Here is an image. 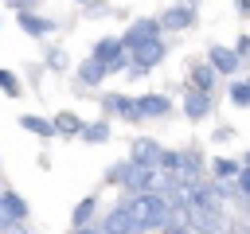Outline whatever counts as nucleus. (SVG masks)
<instances>
[{
    "label": "nucleus",
    "instance_id": "19",
    "mask_svg": "<svg viewBox=\"0 0 250 234\" xmlns=\"http://www.w3.org/2000/svg\"><path fill=\"white\" fill-rule=\"evenodd\" d=\"M0 94L4 98H23V78L8 66H0Z\"/></svg>",
    "mask_w": 250,
    "mask_h": 234
},
{
    "label": "nucleus",
    "instance_id": "11",
    "mask_svg": "<svg viewBox=\"0 0 250 234\" xmlns=\"http://www.w3.org/2000/svg\"><path fill=\"white\" fill-rule=\"evenodd\" d=\"M184 113H188V121H203V117L211 113V94L199 90V86L184 90Z\"/></svg>",
    "mask_w": 250,
    "mask_h": 234
},
{
    "label": "nucleus",
    "instance_id": "21",
    "mask_svg": "<svg viewBox=\"0 0 250 234\" xmlns=\"http://www.w3.org/2000/svg\"><path fill=\"white\" fill-rule=\"evenodd\" d=\"M191 86L211 90V86H215V66H211V62H207V66H191Z\"/></svg>",
    "mask_w": 250,
    "mask_h": 234
},
{
    "label": "nucleus",
    "instance_id": "4",
    "mask_svg": "<svg viewBox=\"0 0 250 234\" xmlns=\"http://www.w3.org/2000/svg\"><path fill=\"white\" fill-rule=\"evenodd\" d=\"M90 55H98V58L105 62V74H117V70H125V62H129V47L121 43V35H102Z\"/></svg>",
    "mask_w": 250,
    "mask_h": 234
},
{
    "label": "nucleus",
    "instance_id": "1",
    "mask_svg": "<svg viewBox=\"0 0 250 234\" xmlns=\"http://www.w3.org/2000/svg\"><path fill=\"white\" fill-rule=\"evenodd\" d=\"M121 203L129 207L137 230H164V218L172 214V207H168V199L160 191H129Z\"/></svg>",
    "mask_w": 250,
    "mask_h": 234
},
{
    "label": "nucleus",
    "instance_id": "29",
    "mask_svg": "<svg viewBox=\"0 0 250 234\" xmlns=\"http://www.w3.org/2000/svg\"><path fill=\"white\" fill-rule=\"evenodd\" d=\"M184 4H195V0H184Z\"/></svg>",
    "mask_w": 250,
    "mask_h": 234
},
{
    "label": "nucleus",
    "instance_id": "3",
    "mask_svg": "<svg viewBox=\"0 0 250 234\" xmlns=\"http://www.w3.org/2000/svg\"><path fill=\"white\" fill-rule=\"evenodd\" d=\"M27 214H31L27 199L16 195L12 187H0V230L4 234H23L27 230Z\"/></svg>",
    "mask_w": 250,
    "mask_h": 234
},
{
    "label": "nucleus",
    "instance_id": "12",
    "mask_svg": "<svg viewBox=\"0 0 250 234\" xmlns=\"http://www.w3.org/2000/svg\"><path fill=\"white\" fill-rule=\"evenodd\" d=\"M152 35H160V20L141 16V20L129 23V31L121 35V43H125V47H137V43H145V39H152Z\"/></svg>",
    "mask_w": 250,
    "mask_h": 234
},
{
    "label": "nucleus",
    "instance_id": "10",
    "mask_svg": "<svg viewBox=\"0 0 250 234\" xmlns=\"http://www.w3.org/2000/svg\"><path fill=\"white\" fill-rule=\"evenodd\" d=\"M160 144L152 140V136H137L133 144H129V160H137V164H145V168H160Z\"/></svg>",
    "mask_w": 250,
    "mask_h": 234
},
{
    "label": "nucleus",
    "instance_id": "25",
    "mask_svg": "<svg viewBox=\"0 0 250 234\" xmlns=\"http://www.w3.org/2000/svg\"><path fill=\"white\" fill-rule=\"evenodd\" d=\"M12 12H23V8H39V0H4Z\"/></svg>",
    "mask_w": 250,
    "mask_h": 234
},
{
    "label": "nucleus",
    "instance_id": "22",
    "mask_svg": "<svg viewBox=\"0 0 250 234\" xmlns=\"http://www.w3.org/2000/svg\"><path fill=\"white\" fill-rule=\"evenodd\" d=\"M230 101L234 105H250V82H234L230 86Z\"/></svg>",
    "mask_w": 250,
    "mask_h": 234
},
{
    "label": "nucleus",
    "instance_id": "5",
    "mask_svg": "<svg viewBox=\"0 0 250 234\" xmlns=\"http://www.w3.org/2000/svg\"><path fill=\"white\" fill-rule=\"evenodd\" d=\"M86 230H98V234H133L137 230V222H133V214H129V207L125 203H117L105 218H98V222H90Z\"/></svg>",
    "mask_w": 250,
    "mask_h": 234
},
{
    "label": "nucleus",
    "instance_id": "9",
    "mask_svg": "<svg viewBox=\"0 0 250 234\" xmlns=\"http://www.w3.org/2000/svg\"><path fill=\"white\" fill-rule=\"evenodd\" d=\"M109 74H105V62L98 58V55H86V58H78V86H86V90H94V86H102Z\"/></svg>",
    "mask_w": 250,
    "mask_h": 234
},
{
    "label": "nucleus",
    "instance_id": "18",
    "mask_svg": "<svg viewBox=\"0 0 250 234\" xmlns=\"http://www.w3.org/2000/svg\"><path fill=\"white\" fill-rule=\"evenodd\" d=\"M109 121H86L82 125V133H78V140H86V144H105L109 140Z\"/></svg>",
    "mask_w": 250,
    "mask_h": 234
},
{
    "label": "nucleus",
    "instance_id": "17",
    "mask_svg": "<svg viewBox=\"0 0 250 234\" xmlns=\"http://www.w3.org/2000/svg\"><path fill=\"white\" fill-rule=\"evenodd\" d=\"M20 129L31 133V136H43V140L55 136V125H51L47 117H39V113H23V117H20Z\"/></svg>",
    "mask_w": 250,
    "mask_h": 234
},
{
    "label": "nucleus",
    "instance_id": "2",
    "mask_svg": "<svg viewBox=\"0 0 250 234\" xmlns=\"http://www.w3.org/2000/svg\"><path fill=\"white\" fill-rule=\"evenodd\" d=\"M164 55H168V47H164V39H160V35H152V39H145V43L129 47V62H125L129 78H145L152 66H160V62H164Z\"/></svg>",
    "mask_w": 250,
    "mask_h": 234
},
{
    "label": "nucleus",
    "instance_id": "14",
    "mask_svg": "<svg viewBox=\"0 0 250 234\" xmlns=\"http://www.w3.org/2000/svg\"><path fill=\"white\" fill-rule=\"evenodd\" d=\"M94 214H98V195L78 199V203H74V211H70V230H86V226L94 222Z\"/></svg>",
    "mask_w": 250,
    "mask_h": 234
},
{
    "label": "nucleus",
    "instance_id": "24",
    "mask_svg": "<svg viewBox=\"0 0 250 234\" xmlns=\"http://www.w3.org/2000/svg\"><path fill=\"white\" fill-rule=\"evenodd\" d=\"M234 176H238V191H242V195H250V164H246L242 172H234Z\"/></svg>",
    "mask_w": 250,
    "mask_h": 234
},
{
    "label": "nucleus",
    "instance_id": "15",
    "mask_svg": "<svg viewBox=\"0 0 250 234\" xmlns=\"http://www.w3.org/2000/svg\"><path fill=\"white\" fill-rule=\"evenodd\" d=\"M137 105H141V117H145V121H152V117H168V109H172V101H168L164 94H141Z\"/></svg>",
    "mask_w": 250,
    "mask_h": 234
},
{
    "label": "nucleus",
    "instance_id": "23",
    "mask_svg": "<svg viewBox=\"0 0 250 234\" xmlns=\"http://www.w3.org/2000/svg\"><path fill=\"white\" fill-rule=\"evenodd\" d=\"M234 172H238V168H234L230 160H215V176H223V179H227V176H234Z\"/></svg>",
    "mask_w": 250,
    "mask_h": 234
},
{
    "label": "nucleus",
    "instance_id": "6",
    "mask_svg": "<svg viewBox=\"0 0 250 234\" xmlns=\"http://www.w3.org/2000/svg\"><path fill=\"white\" fill-rule=\"evenodd\" d=\"M16 27L23 31V35H31V39H47L59 23L51 20V16H43V12H35V8H23V12H16Z\"/></svg>",
    "mask_w": 250,
    "mask_h": 234
},
{
    "label": "nucleus",
    "instance_id": "16",
    "mask_svg": "<svg viewBox=\"0 0 250 234\" xmlns=\"http://www.w3.org/2000/svg\"><path fill=\"white\" fill-rule=\"evenodd\" d=\"M51 125H55V136H78L86 121H82L74 109H59V113L51 117Z\"/></svg>",
    "mask_w": 250,
    "mask_h": 234
},
{
    "label": "nucleus",
    "instance_id": "8",
    "mask_svg": "<svg viewBox=\"0 0 250 234\" xmlns=\"http://www.w3.org/2000/svg\"><path fill=\"white\" fill-rule=\"evenodd\" d=\"M188 27H195V8L191 4H176L160 16V31H188Z\"/></svg>",
    "mask_w": 250,
    "mask_h": 234
},
{
    "label": "nucleus",
    "instance_id": "28",
    "mask_svg": "<svg viewBox=\"0 0 250 234\" xmlns=\"http://www.w3.org/2000/svg\"><path fill=\"white\" fill-rule=\"evenodd\" d=\"M246 164H250V152H246Z\"/></svg>",
    "mask_w": 250,
    "mask_h": 234
},
{
    "label": "nucleus",
    "instance_id": "26",
    "mask_svg": "<svg viewBox=\"0 0 250 234\" xmlns=\"http://www.w3.org/2000/svg\"><path fill=\"white\" fill-rule=\"evenodd\" d=\"M234 8L238 12H250V0H234Z\"/></svg>",
    "mask_w": 250,
    "mask_h": 234
},
{
    "label": "nucleus",
    "instance_id": "20",
    "mask_svg": "<svg viewBox=\"0 0 250 234\" xmlns=\"http://www.w3.org/2000/svg\"><path fill=\"white\" fill-rule=\"evenodd\" d=\"M43 66L55 70V74H62V70H70V55H66L62 47H51V51L43 55Z\"/></svg>",
    "mask_w": 250,
    "mask_h": 234
},
{
    "label": "nucleus",
    "instance_id": "27",
    "mask_svg": "<svg viewBox=\"0 0 250 234\" xmlns=\"http://www.w3.org/2000/svg\"><path fill=\"white\" fill-rule=\"evenodd\" d=\"M74 4H94V0H74Z\"/></svg>",
    "mask_w": 250,
    "mask_h": 234
},
{
    "label": "nucleus",
    "instance_id": "7",
    "mask_svg": "<svg viewBox=\"0 0 250 234\" xmlns=\"http://www.w3.org/2000/svg\"><path fill=\"white\" fill-rule=\"evenodd\" d=\"M102 109H105V113H113V117H121V121H129V125L145 121V117H141L137 98H125V94H105V98H102Z\"/></svg>",
    "mask_w": 250,
    "mask_h": 234
},
{
    "label": "nucleus",
    "instance_id": "13",
    "mask_svg": "<svg viewBox=\"0 0 250 234\" xmlns=\"http://www.w3.org/2000/svg\"><path fill=\"white\" fill-rule=\"evenodd\" d=\"M207 62L215 66V74H234V70H238V62H242V55H238V51H230V47H219V43H215V47L207 51Z\"/></svg>",
    "mask_w": 250,
    "mask_h": 234
}]
</instances>
